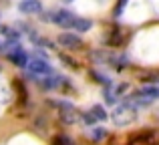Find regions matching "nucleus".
Returning <instances> with one entry per match:
<instances>
[{
    "label": "nucleus",
    "instance_id": "obj_9",
    "mask_svg": "<svg viewBox=\"0 0 159 145\" xmlns=\"http://www.w3.org/2000/svg\"><path fill=\"white\" fill-rule=\"evenodd\" d=\"M12 85H14L16 93H18V103H20V105H24V103H26V97H28L26 87L22 85V81H20V79H14V81H12Z\"/></svg>",
    "mask_w": 159,
    "mask_h": 145
},
{
    "label": "nucleus",
    "instance_id": "obj_2",
    "mask_svg": "<svg viewBox=\"0 0 159 145\" xmlns=\"http://www.w3.org/2000/svg\"><path fill=\"white\" fill-rule=\"evenodd\" d=\"M58 44H61L62 48H70V51H79V48L85 47L83 40L79 39L77 34H73V32H62V34L58 36Z\"/></svg>",
    "mask_w": 159,
    "mask_h": 145
},
{
    "label": "nucleus",
    "instance_id": "obj_3",
    "mask_svg": "<svg viewBox=\"0 0 159 145\" xmlns=\"http://www.w3.org/2000/svg\"><path fill=\"white\" fill-rule=\"evenodd\" d=\"M26 67L30 69L32 75H39V77H43V75H51L52 73V67L47 63L44 59H30L26 63Z\"/></svg>",
    "mask_w": 159,
    "mask_h": 145
},
{
    "label": "nucleus",
    "instance_id": "obj_17",
    "mask_svg": "<svg viewBox=\"0 0 159 145\" xmlns=\"http://www.w3.org/2000/svg\"><path fill=\"white\" fill-rule=\"evenodd\" d=\"M91 77L93 79H97V83H101V85H105V87H109V79L107 77H103V75H99V73H91Z\"/></svg>",
    "mask_w": 159,
    "mask_h": 145
},
{
    "label": "nucleus",
    "instance_id": "obj_1",
    "mask_svg": "<svg viewBox=\"0 0 159 145\" xmlns=\"http://www.w3.org/2000/svg\"><path fill=\"white\" fill-rule=\"evenodd\" d=\"M135 119H137V113H135V109H133L131 103H125V105H121L119 109L113 113V121H115V125H119V127L129 125V123H133Z\"/></svg>",
    "mask_w": 159,
    "mask_h": 145
},
{
    "label": "nucleus",
    "instance_id": "obj_13",
    "mask_svg": "<svg viewBox=\"0 0 159 145\" xmlns=\"http://www.w3.org/2000/svg\"><path fill=\"white\" fill-rule=\"evenodd\" d=\"M91 113H93V117L97 119V121H105V119H107V113H105V109H103L101 105L93 107V109H91Z\"/></svg>",
    "mask_w": 159,
    "mask_h": 145
},
{
    "label": "nucleus",
    "instance_id": "obj_7",
    "mask_svg": "<svg viewBox=\"0 0 159 145\" xmlns=\"http://www.w3.org/2000/svg\"><path fill=\"white\" fill-rule=\"evenodd\" d=\"M20 10L24 14H39L43 10V4H40V0H22L20 2Z\"/></svg>",
    "mask_w": 159,
    "mask_h": 145
},
{
    "label": "nucleus",
    "instance_id": "obj_14",
    "mask_svg": "<svg viewBox=\"0 0 159 145\" xmlns=\"http://www.w3.org/2000/svg\"><path fill=\"white\" fill-rule=\"evenodd\" d=\"M58 57H61V61H62V63H66V65H69L70 69H73V71H79V63H77V61H75V59H70V57L62 55V52H61V55H58Z\"/></svg>",
    "mask_w": 159,
    "mask_h": 145
},
{
    "label": "nucleus",
    "instance_id": "obj_20",
    "mask_svg": "<svg viewBox=\"0 0 159 145\" xmlns=\"http://www.w3.org/2000/svg\"><path fill=\"white\" fill-rule=\"evenodd\" d=\"M2 51H4V44H2V43H0V52H2Z\"/></svg>",
    "mask_w": 159,
    "mask_h": 145
},
{
    "label": "nucleus",
    "instance_id": "obj_15",
    "mask_svg": "<svg viewBox=\"0 0 159 145\" xmlns=\"http://www.w3.org/2000/svg\"><path fill=\"white\" fill-rule=\"evenodd\" d=\"M141 81L157 83V81H159V73H141Z\"/></svg>",
    "mask_w": 159,
    "mask_h": 145
},
{
    "label": "nucleus",
    "instance_id": "obj_5",
    "mask_svg": "<svg viewBox=\"0 0 159 145\" xmlns=\"http://www.w3.org/2000/svg\"><path fill=\"white\" fill-rule=\"evenodd\" d=\"M153 139H155V133H153L151 129H145V131H139V133L131 135L129 145H147V143H151Z\"/></svg>",
    "mask_w": 159,
    "mask_h": 145
},
{
    "label": "nucleus",
    "instance_id": "obj_18",
    "mask_svg": "<svg viewBox=\"0 0 159 145\" xmlns=\"http://www.w3.org/2000/svg\"><path fill=\"white\" fill-rule=\"evenodd\" d=\"M83 119H85V121H87V123H89V125H93V123H95V121H97V119H95V117H93V113H91V111H89V113H83Z\"/></svg>",
    "mask_w": 159,
    "mask_h": 145
},
{
    "label": "nucleus",
    "instance_id": "obj_6",
    "mask_svg": "<svg viewBox=\"0 0 159 145\" xmlns=\"http://www.w3.org/2000/svg\"><path fill=\"white\" fill-rule=\"evenodd\" d=\"M8 61H10V63H14L16 67H26L28 57L24 55V51L18 47V44H16V47H14V51H12V52H8Z\"/></svg>",
    "mask_w": 159,
    "mask_h": 145
},
{
    "label": "nucleus",
    "instance_id": "obj_16",
    "mask_svg": "<svg viewBox=\"0 0 159 145\" xmlns=\"http://www.w3.org/2000/svg\"><path fill=\"white\" fill-rule=\"evenodd\" d=\"M91 137H93L95 141H101V139L105 137V129H101V127H95V129L91 131Z\"/></svg>",
    "mask_w": 159,
    "mask_h": 145
},
{
    "label": "nucleus",
    "instance_id": "obj_4",
    "mask_svg": "<svg viewBox=\"0 0 159 145\" xmlns=\"http://www.w3.org/2000/svg\"><path fill=\"white\" fill-rule=\"evenodd\" d=\"M47 18L52 20L58 26H62V28H70L73 26V20H75V14H70L69 10H58V12H54V14L47 16Z\"/></svg>",
    "mask_w": 159,
    "mask_h": 145
},
{
    "label": "nucleus",
    "instance_id": "obj_19",
    "mask_svg": "<svg viewBox=\"0 0 159 145\" xmlns=\"http://www.w3.org/2000/svg\"><path fill=\"white\" fill-rule=\"evenodd\" d=\"M125 2H127V0H119V4H117V8H115V16H119V14H121V10H123Z\"/></svg>",
    "mask_w": 159,
    "mask_h": 145
},
{
    "label": "nucleus",
    "instance_id": "obj_11",
    "mask_svg": "<svg viewBox=\"0 0 159 145\" xmlns=\"http://www.w3.org/2000/svg\"><path fill=\"white\" fill-rule=\"evenodd\" d=\"M58 81H61V79H52V77H47V75H44V79H40L39 81V85L43 87V89H54V87L58 85Z\"/></svg>",
    "mask_w": 159,
    "mask_h": 145
},
{
    "label": "nucleus",
    "instance_id": "obj_8",
    "mask_svg": "<svg viewBox=\"0 0 159 145\" xmlns=\"http://www.w3.org/2000/svg\"><path fill=\"white\" fill-rule=\"evenodd\" d=\"M123 40H125V34L121 32V28L113 26V30H109V39H107L109 47H119V44H123Z\"/></svg>",
    "mask_w": 159,
    "mask_h": 145
},
{
    "label": "nucleus",
    "instance_id": "obj_10",
    "mask_svg": "<svg viewBox=\"0 0 159 145\" xmlns=\"http://www.w3.org/2000/svg\"><path fill=\"white\" fill-rule=\"evenodd\" d=\"M73 30H77V32H87L91 28V20H87V18H79V16H75V20H73Z\"/></svg>",
    "mask_w": 159,
    "mask_h": 145
},
{
    "label": "nucleus",
    "instance_id": "obj_12",
    "mask_svg": "<svg viewBox=\"0 0 159 145\" xmlns=\"http://www.w3.org/2000/svg\"><path fill=\"white\" fill-rule=\"evenodd\" d=\"M51 145H75V141L70 137H66V135H54Z\"/></svg>",
    "mask_w": 159,
    "mask_h": 145
}]
</instances>
